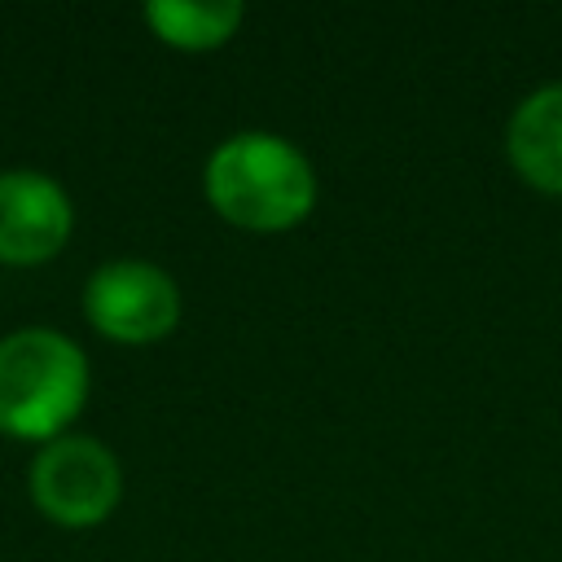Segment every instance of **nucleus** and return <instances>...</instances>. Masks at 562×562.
<instances>
[{"mask_svg": "<svg viewBox=\"0 0 562 562\" xmlns=\"http://www.w3.org/2000/svg\"><path fill=\"white\" fill-rule=\"evenodd\" d=\"M505 154L527 184L562 193V83H544L514 105Z\"/></svg>", "mask_w": 562, "mask_h": 562, "instance_id": "nucleus-6", "label": "nucleus"}, {"mask_svg": "<svg viewBox=\"0 0 562 562\" xmlns=\"http://www.w3.org/2000/svg\"><path fill=\"white\" fill-rule=\"evenodd\" d=\"M88 321L119 342H154L180 321L176 281L145 259H110L83 285Z\"/></svg>", "mask_w": 562, "mask_h": 562, "instance_id": "nucleus-4", "label": "nucleus"}, {"mask_svg": "<svg viewBox=\"0 0 562 562\" xmlns=\"http://www.w3.org/2000/svg\"><path fill=\"white\" fill-rule=\"evenodd\" d=\"M88 400V360L79 342L31 325L0 338V430L18 439H57Z\"/></svg>", "mask_w": 562, "mask_h": 562, "instance_id": "nucleus-2", "label": "nucleus"}, {"mask_svg": "<svg viewBox=\"0 0 562 562\" xmlns=\"http://www.w3.org/2000/svg\"><path fill=\"white\" fill-rule=\"evenodd\" d=\"M70 198L44 171H0V259L40 263L70 237Z\"/></svg>", "mask_w": 562, "mask_h": 562, "instance_id": "nucleus-5", "label": "nucleus"}, {"mask_svg": "<svg viewBox=\"0 0 562 562\" xmlns=\"http://www.w3.org/2000/svg\"><path fill=\"white\" fill-rule=\"evenodd\" d=\"M246 9L237 0H149L145 22L154 26L158 40L176 48H220L237 26Z\"/></svg>", "mask_w": 562, "mask_h": 562, "instance_id": "nucleus-7", "label": "nucleus"}, {"mask_svg": "<svg viewBox=\"0 0 562 562\" xmlns=\"http://www.w3.org/2000/svg\"><path fill=\"white\" fill-rule=\"evenodd\" d=\"M206 202L237 228L281 233L312 215L316 171L307 154L277 132H233L202 171Z\"/></svg>", "mask_w": 562, "mask_h": 562, "instance_id": "nucleus-1", "label": "nucleus"}, {"mask_svg": "<svg viewBox=\"0 0 562 562\" xmlns=\"http://www.w3.org/2000/svg\"><path fill=\"white\" fill-rule=\"evenodd\" d=\"M123 492L114 452L92 435H57L31 461V496L61 527L101 522Z\"/></svg>", "mask_w": 562, "mask_h": 562, "instance_id": "nucleus-3", "label": "nucleus"}]
</instances>
